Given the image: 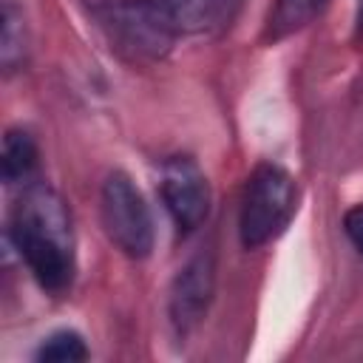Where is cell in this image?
<instances>
[{"mask_svg":"<svg viewBox=\"0 0 363 363\" xmlns=\"http://www.w3.org/2000/svg\"><path fill=\"white\" fill-rule=\"evenodd\" d=\"M213 289H216L213 255L201 252L179 269L170 289V323L179 335H187L201 323L213 301Z\"/></svg>","mask_w":363,"mask_h":363,"instance_id":"obj_6","label":"cell"},{"mask_svg":"<svg viewBox=\"0 0 363 363\" xmlns=\"http://www.w3.org/2000/svg\"><path fill=\"white\" fill-rule=\"evenodd\" d=\"M162 201L179 233H193L210 210V187L190 156H173L162 167Z\"/></svg>","mask_w":363,"mask_h":363,"instance_id":"obj_5","label":"cell"},{"mask_svg":"<svg viewBox=\"0 0 363 363\" xmlns=\"http://www.w3.org/2000/svg\"><path fill=\"white\" fill-rule=\"evenodd\" d=\"M326 0H275L269 14V37L281 40L306 28L323 9Z\"/></svg>","mask_w":363,"mask_h":363,"instance_id":"obj_9","label":"cell"},{"mask_svg":"<svg viewBox=\"0 0 363 363\" xmlns=\"http://www.w3.org/2000/svg\"><path fill=\"white\" fill-rule=\"evenodd\" d=\"M105 235L130 258H147L153 250V218L139 187L119 170L108 173L99 193Z\"/></svg>","mask_w":363,"mask_h":363,"instance_id":"obj_3","label":"cell"},{"mask_svg":"<svg viewBox=\"0 0 363 363\" xmlns=\"http://www.w3.org/2000/svg\"><path fill=\"white\" fill-rule=\"evenodd\" d=\"M9 235L45 292H62L74 278V233L65 201L45 184L23 190L11 210Z\"/></svg>","mask_w":363,"mask_h":363,"instance_id":"obj_1","label":"cell"},{"mask_svg":"<svg viewBox=\"0 0 363 363\" xmlns=\"http://www.w3.org/2000/svg\"><path fill=\"white\" fill-rule=\"evenodd\" d=\"M102 26L111 40L136 57H162L173 45V31L162 20L153 0H119L105 9Z\"/></svg>","mask_w":363,"mask_h":363,"instance_id":"obj_4","label":"cell"},{"mask_svg":"<svg viewBox=\"0 0 363 363\" xmlns=\"http://www.w3.org/2000/svg\"><path fill=\"white\" fill-rule=\"evenodd\" d=\"M37 167V147L26 130H9L3 136V179L9 184L26 182Z\"/></svg>","mask_w":363,"mask_h":363,"instance_id":"obj_8","label":"cell"},{"mask_svg":"<svg viewBox=\"0 0 363 363\" xmlns=\"http://www.w3.org/2000/svg\"><path fill=\"white\" fill-rule=\"evenodd\" d=\"M88 349L85 340L74 332V329H60L54 335H48L43 340V346L37 349V360H85Z\"/></svg>","mask_w":363,"mask_h":363,"instance_id":"obj_10","label":"cell"},{"mask_svg":"<svg viewBox=\"0 0 363 363\" xmlns=\"http://www.w3.org/2000/svg\"><path fill=\"white\" fill-rule=\"evenodd\" d=\"M298 210L295 179L278 164H258L244 187L238 235L247 250H258L275 241Z\"/></svg>","mask_w":363,"mask_h":363,"instance_id":"obj_2","label":"cell"},{"mask_svg":"<svg viewBox=\"0 0 363 363\" xmlns=\"http://www.w3.org/2000/svg\"><path fill=\"white\" fill-rule=\"evenodd\" d=\"M343 230H346L349 241L354 244V250H357L360 258H363V204L346 210V216H343Z\"/></svg>","mask_w":363,"mask_h":363,"instance_id":"obj_11","label":"cell"},{"mask_svg":"<svg viewBox=\"0 0 363 363\" xmlns=\"http://www.w3.org/2000/svg\"><path fill=\"white\" fill-rule=\"evenodd\" d=\"M162 20L173 31V37L182 34H201L221 28L233 20L241 0H153Z\"/></svg>","mask_w":363,"mask_h":363,"instance_id":"obj_7","label":"cell"}]
</instances>
